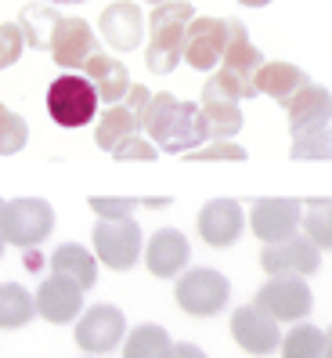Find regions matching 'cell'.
I'll return each instance as SVG.
<instances>
[{
	"instance_id": "6da1fadb",
	"label": "cell",
	"mask_w": 332,
	"mask_h": 358,
	"mask_svg": "<svg viewBox=\"0 0 332 358\" xmlns=\"http://www.w3.org/2000/svg\"><path fill=\"white\" fill-rule=\"evenodd\" d=\"M141 131L159 152H192L210 138L206 134V120L195 101H181L177 94L163 91L152 94L141 113Z\"/></svg>"
},
{
	"instance_id": "7a4b0ae2",
	"label": "cell",
	"mask_w": 332,
	"mask_h": 358,
	"mask_svg": "<svg viewBox=\"0 0 332 358\" xmlns=\"http://www.w3.org/2000/svg\"><path fill=\"white\" fill-rule=\"evenodd\" d=\"M195 18L192 4L184 0H166V4L152 8V40H149V51H144V62L156 76H170L181 66V55H184V29Z\"/></svg>"
},
{
	"instance_id": "3957f363",
	"label": "cell",
	"mask_w": 332,
	"mask_h": 358,
	"mask_svg": "<svg viewBox=\"0 0 332 358\" xmlns=\"http://www.w3.org/2000/svg\"><path fill=\"white\" fill-rule=\"evenodd\" d=\"M51 231H54V206L47 199L22 196V199H11L0 206V236H4V243L33 250Z\"/></svg>"
},
{
	"instance_id": "277c9868",
	"label": "cell",
	"mask_w": 332,
	"mask_h": 358,
	"mask_svg": "<svg viewBox=\"0 0 332 358\" xmlns=\"http://www.w3.org/2000/svg\"><path fill=\"white\" fill-rule=\"evenodd\" d=\"M91 239H94V261H101L112 271L134 268L144 250L141 224L134 217H98Z\"/></svg>"
},
{
	"instance_id": "5b68a950",
	"label": "cell",
	"mask_w": 332,
	"mask_h": 358,
	"mask_svg": "<svg viewBox=\"0 0 332 358\" xmlns=\"http://www.w3.org/2000/svg\"><path fill=\"white\" fill-rule=\"evenodd\" d=\"M47 113L58 127H66V131L87 127L98 113V94L91 87V80L80 76V73L58 76L47 87Z\"/></svg>"
},
{
	"instance_id": "8992f818",
	"label": "cell",
	"mask_w": 332,
	"mask_h": 358,
	"mask_svg": "<svg viewBox=\"0 0 332 358\" xmlns=\"http://www.w3.org/2000/svg\"><path fill=\"white\" fill-rule=\"evenodd\" d=\"M232 301V282L217 268H188L177 275V304L195 319H210Z\"/></svg>"
},
{
	"instance_id": "52a82bcc",
	"label": "cell",
	"mask_w": 332,
	"mask_h": 358,
	"mask_svg": "<svg viewBox=\"0 0 332 358\" xmlns=\"http://www.w3.org/2000/svg\"><path fill=\"white\" fill-rule=\"evenodd\" d=\"M253 308H260L275 322H300L315 308V293L307 289L300 275H271L257 289Z\"/></svg>"
},
{
	"instance_id": "ba28073f",
	"label": "cell",
	"mask_w": 332,
	"mask_h": 358,
	"mask_svg": "<svg viewBox=\"0 0 332 358\" xmlns=\"http://www.w3.org/2000/svg\"><path fill=\"white\" fill-rule=\"evenodd\" d=\"M227 36H232V18H210V15H199L188 22L184 29V55L181 62H188L192 69L210 73L220 66V55L227 48Z\"/></svg>"
},
{
	"instance_id": "9c48e42d",
	"label": "cell",
	"mask_w": 332,
	"mask_h": 358,
	"mask_svg": "<svg viewBox=\"0 0 332 358\" xmlns=\"http://www.w3.org/2000/svg\"><path fill=\"white\" fill-rule=\"evenodd\" d=\"M127 336V319L116 304H94L76 319V344L87 355H109Z\"/></svg>"
},
{
	"instance_id": "30bf717a",
	"label": "cell",
	"mask_w": 332,
	"mask_h": 358,
	"mask_svg": "<svg viewBox=\"0 0 332 358\" xmlns=\"http://www.w3.org/2000/svg\"><path fill=\"white\" fill-rule=\"evenodd\" d=\"M300 214H303L300 199L260 196V199H253V210H249V224H253V236L264 239V246H267V243H282L289 236H296Z\"/></svg>"
},
{
	"instance_id": "8fae6325",
	"label": "cell",
	"mask_w": 332,
	"mask_h": 358,
	"mask_svg": "<svg viewBox=\"0 0 332 358\" xmlns=\"http://www.w3.org/2000/svg\"><path fill=\"white\" fill-rule=\"evenodd\" d=\"M260 264L267 275H315L322 268V250L310 243L307 236H289L282 243H267Z\"/></svg>"
},
{
	"instance_id": "7c38bea8",
	"label": "cell",
	"mask_w": 332,
	"mask_h": 358,
	"mask_svg": "<svg viewBox=\"0 0 332 358\" xmlns=\"http://www.w3.org/2000/svg\"><path fill=\"white\" fill-rule=\"evenodd\" d=\"M47 51L54 58V66L73 73V69H83V62L98 51V36L91 22H83V18H58L47 40Z\"/></svg>"
},
{
	"instance_id": "4fadbf2b",
	"label": "cell",
	"mask_w": 332,
	"mask_h": 358,
	"mask_svg": "<svg viewBox=\"0 0 332 358\" xmlns=\"http://www.w3.org/2000/svg\"><path fill=\"white\" fill-rule=\"evenodd\" d=\"M232 336H235V344L249 355H257V358H267V355H275L278 351V341H282V329L275 319H267V315L253 304H242L235 308L232 315Z\"/></svg>"
},
{
	"instance_id": "5bb4252c",
	"label": "cell",
	"mask_w": 332,
	"mask_h": 358,
	"mask_svg": "<svg viewBox=\"0 0 332 358\" xmlns=\"http://www.w3.org/2000/svg\"><path fill=\"white\" fill-rule=\"evenodd\" d=\"M246 231V214L239 199H210L199 210V236L213 250H227L242 239Z\"/></svg>"
},
{
	"instance_id": "9a60e30c",
	"label": "cell",
	"mask_w": 332,
	"mask_h": 358,
	"mask_svg": "<svg viewBox=\"0 0 332 358\" xmlns=\"http://www.w3.org/2000/svg\"><path fill=\"white\" fill-rule=\"evenodd\" d=\"M33 304H36V315H44L47 322L66 326V322H76L80 319V311H83V289L73 279L54 275V271H51V275L40 282Z\"/></svg>"
},
{
	"instance_id": "2e32d148",
	"label": "cell",
	"mask_w": 332,
	"mask_h": 358,
	"mask_svg": "<svg viewBox=\"0 0 332 358\" xmlns=\"http://www.w3.org/2000/svg\"><path fill=\"white\" fill-rule=\"evenodd\" d=\"M141 254H144V264H149V271L156 279H177L192 261V246L177 228H159Z\"/></svg>"
},
{
	"instance_id": "e0dca14e",
	"label": "cell",
	"mask_w": 332,
	"mask_h": 358,
	"mask_svg": "<svg viewBox=\"0 0 332 358\" xmlns=\"http://www.w3.org/2000/svg\"><path fill=\"white\" fill-rule=\"evenodd\" d=\"M101 36H105V44L116 48V51H134L141 48L144 40V15L137 4H130V0H116V4H109L105 11H101Z\"/></svg>"
},
{
	"instance_id": "ac0fdd59",
	"label": "cell",
	"mask_w": 332,
	"mask_h": 358,
	"mask_svg": "<svg viewBox=\"0 0 332 358\" xmlns=\"http://www.w3.org/2000/svg\"><path fill=\"white\" fill-rule=\"evenodd\" d=\"M199 113H202V120H206V134H210L213 141H232V138L242 131V123H246L239 101L227 98V94H220L210 80H206V87H202Z\"/></svg>"
},
{
	"instance_id": "d6986e66",
	"label": "cell",
	"mask_w": 332,
	"mask_h": 358,
	"mask_svg": "<svg viewBox=\"0 0 332 358\" xmlns=\"http://www.w3.org/2000/svg\"><path fill=\"white\" fill-rule=\"evenodd\" d=\"M307 73L300 66H293V62H264V66L253 73V87L257 94H267L275 98L278 105H289L303 87H307Z\"/></svg>"
},
{
	"instance_id": "ffe728a7",
	"label": "cell",
	"mask_w": 332,
	"mask_h": 358,
	"mask_svg": "<svg viewBox=\"0 0 332 358\" xmlns=\"http://www.w3.org/2000/svg\"><path fill=\"white\" fill-rule=\"evenodd\" d=\"M83 76L91 80L98 101H105V105H119L123 94H127V87H130L127 66L116 62V58H109L105 51H94L87 62H83Z\"/></svg>"
},
{
	"instance_id": "44dd1931",
	"label": "cell",
	"mask_w": 332,
	"mask_h": 358,
	"mask_svg": "<svg viewBox=\"0 0 332 358\" xmlns=\"http://www.w3.org/2000/svg\"><path fill=\"white\" fill-rule=\"evenodd\" d=\"M289 109V123H293V134L300 131H318V127H329V113H332V101H329V91L325 87H307L285 105Z\"/></svg>"
},
{
	"instance_id": "7402d4cb",
	"label": "cell",
	"mask_w": 332,
	"mask_h": 358,
	"mask_svg": "<svg viewBox=\"0 0 332 358\" xmlns=\"http://www.w3.org/2000/svg\"><path fill=\"white\" fill-rule=\"evenodd\" d=\"M51 271H54V275L73 279L83 293L98 282V261H94L91 250L80 246V243H61L51 254Z\"/></svg>"
},
{
	"instance_id": "603a6c76",
	"label": "cell",
	"mask_w": 332,
	"mask_h": 358,
	"mask_svg": "<svg viewBox=\"0 0 332 358\" xmlns=\"http://www.w3.org/2000/svg\"><path fill=\"white\" fill-rule=\"evenodd\" d=\"M264 66V55L257 44H249V36H246V26L239 22V18H232V36H227V48L220 55V69L227 73H235V76H246V80H253V73Z\"/></svg>"
},
{
	"instance_id": "cb8c5ba5",
	"label": "cell",
	"mask_w": 332,
	"mask_h": 358,
	"mask_svg": "<svg viewBox=\"0 0 332 358\" xmlns=\"http://www.w3.org/2000/svg\"><path fill=\"white\" fill-rule=\"evenodd\" d=\"M137 131H141V120L127 109V105H109L105 116H101L98 127H94V141H98V149L112 152L123 138H130Z\"/></svg>"
},
{
	"instance_id": "d4e9b609",
	"label": "cell",
	"mask_w": 332,
	"mask_h": 358,
	"mask_svg": "<svg viewBox=\"0 0 332 358\" xmlns=\"http://www.w3.org/2000/svg\"><path fill=\"white\" fill-rule=\"evenodd\" d=\"M282 358H329V333L322 326H293L278 341Z\"/></svg>"
},
{
	"instance_id": "484cf974",
	"label": "cell",
	"mask_w": 332,
	"mask_h": 358,
	"mask_svg": "<svg viewBox=\"0 0 332 358\" xmlns=\"http://www.w3.org/2000/svg\"><path fill=\"white\" fill-rule=\"evenodd\" d=\"M170 351H174L170 333L156 322L134 326V333L123 344V358H170Z\"/></svg>"
},
{
	"instance_id": "4316f807",
	"label": "cell",
	"mask_w": 332,
	"mask_h": 358,
	"mask_svg": "<svg viewBox=\"0 0 332 358\" xmlns=\"http://www.w3.org/2000/svg\"><path fill=\"white\" fill-rule=\"evenodd\" d=\"M33 315H36L33 293H26L18 282L0 286V329H22L33 322Z\"/></svg>"
},
{
	"instance_id": "83f0119b",
	"label": "cell",
	"mask_w": 332,
	"mask_h": 358,
	"mask_svg": "<svg viewBox=\"0 0 332 358\" xmlns=\"http://www.w3.org/2000/svg\"><path fill=\"white\" fill-rule=\"evenodd\" d=\"M58 18H61V15H58L51 4H26L22 15H18V26H22L26 48L47 51V40H51V29H54Z\"/></svg>"
},
{
	"instance_id": "f1b7e54d",
	"label": "cell",
	"mask_w": 332,
	"mask_h": 358,
	"mask_svg": "<svg viewBox=\"0 0 332 358\" xmlns=\"http://www.w3.org/2000/svg\"><path fill=\"white\" fill-rule=\"evenodd\" d=\"M29 145V123L0 101V156H15Z\"/></svg>"
},
{
	"instance_id": "f546056e",
	"label": "cell",
	"mask_w": 332,
	"mask_h": 358,
	"mask_svg": "<svg viewBox=\"0 0 332 358\" xmlns=\"http://www.w3.org/2000/svg\"><path fill=\"white\" fill-rule=\"evenodd\" d=\"M109 156H112L116 163H156V159H159V149H156L149 138L130 134V138H123Z\"/></svg>"
},
{
	"instance_id": "4dcf8cb0",
	"label": "cell",
	"mask_w": 332,
	"mask_h": 358,
	"mask_svg": "<svg viewBox=\"0 0 332 358\" xmlns=\"http://www.w3.org/2000/svg\"><path fill=\"white\" fill-rule=\"evenodd\" d=\"M300 221L307 228V239L318 250H325L329 246V199H315L307 206V214H300Z\"/></svg>"
},
{
	"instance_id": "1f68e13d",
	"label": "cell",
	"mask_w": 332,
	"mask_h": 358,
	"mask_svg": "<svg viewBox=\"0 0 332 358\" xmlns=\"http://www.w3.org/2000/svg\"><path fill=\"white\" fill-rule=\"evenodd\" d=\"M181 159H188V163H246V149H239V145L232 141H213V145H206V149H192V152H181Z\"/></svg>"
},
{
	"instance_id": "d6a6232c",
	"label": "cell",
	"mask_w": 332,
	"mask_h": 358,
	"mask_svg": "<svg viewBox=\"0 0 332 358\" xmlns=\"http://www.w3.org/2000/svg\"><path fill=\"white\" fill-rule=\"evenodd\" d=\"M26 51V36H22V26L18 22H0V73L8 66H15Z\"/></svg>"
},
{
	"instance_id": "836d02e7",
	"label": "cell",
	"mask_w": 332,
	"mask_h": 358,
	"mask_svg": "<svg viewBox=\"0 0 332 358\" xmlns=\"http://www.w3.org/2000/svg\"><path fill=\"white\" fill-rule=\"evenodd\" d=\"M87 203L98 217H130V210L144 206L141 199H130V196H91Z\"/></svg>"
},
{
	"instance_id": "e575fe53",
	"label": "cell",
	"mask_w": 332,
	"mask_h": 358,
	"mask_svg": "<svg viewBox=\"0 0 332 358\" xmlns=\"http://www.w3.org/2000/svg\"><path fill=\"white\" fill-rule=\"evenodd\" d=\"M210 83L220 91V94H227V98H235V101H242V98H257V87H253V80H246V76H235V73H227V69H220L217 76H210Z\"/></svg>"
},
{
	"instance_id": "d590c367",
	"label": "cell",
	"mask_w": 332,
	"mask_h": 358,
	"mask_svg": "<svg viewBox=\"0 0 332 358\" xmlns=\"http://www.w3.org/2000/svg\"><path fill=\"white\" fill-rule=\"evenodd\" d=\"M123 98H127V109H130V113L141 120V113H144V105H149L152 91L144 87V83H130V87H127V94H123Z\"/></svg>"
},
{
	"instance_id": "8d00e7d4",
	"label": "cell",
	"mask_w": 332,
	"mask_h": 358,
	"mask_svg": "<svg viewBox=\"0 0 332 358\" xmlns=\"http://www.w3.org/2000/svg\"><path fill=\"white\" fill-rule=\"evenodd\" d=\"M170 358H206V351L199 344H192V341H181V344H174Z\"/></svg>"
},
{
	"instance_id": "74e56055",
	"label": "cell",
	"mask_w": 332,
	"mask_h": 358,
	"mask_svg": "<svg viewBox=\"0 0 332 358\" xmlns=\"http://www.w3.org/2000/svg\"><path fill=\"white\" fill-rule=\"evenodd\" d=\"M239 4H242V8H267L271 0H239Z\"/></svg>"
},
{
	"instance_id": "f35d334b",
	"label": "cell",
	"mask_w": 332,
	"mask_h": 358,
	"mask_svg": "<svg viewBox=\"0 0 332 358\" xmlns=\"http://www.w3.org/2000/svg\"><path fill=\"white\" fill-rule=\"evenodd\" d=\"M47 4H58V8H73V4H83V0H47Z\"/></svg>"
},
{
	"instance_id": "ab89813d",
	"label": "cell",
	"mask_w": 332,
	"mask_h": 358,
	"mask_svg": "<svg viewBox=\"0 0 332 358\" xmlns=\"http://www.w3.org/2000/svg\"><path fill=\"white\" fill-rule=\"evenodd\" d=\"M4 246H8V243H4V236H0V257H4Z\"/></svg>"
},
{
	"instance_id": "60d3db41",
	"label": "cell",
	"mask_w": 332,
	"mask_h": 358,
	"mask_svg": "<svg viewBox=\"0 0 332 358\" xmlns=\"http://www.w3.org/2000/svg\"><path fill=\"white\" fill-rule=\"evenodd\" d=\"M144 4H166V0H144Z\"/></svg>"
},
{
	"instance_id": "b9f144b4",
	"label": "cell",
	"mask_w": 332,
	"mask_h": 358,
	"mask_svg": "<svg viewBox=\"0 0 332 358\" xmlns=\"http://www.w3.org/2000/svg\"><path fill=\"white\" fill-rule=\"evenodd\" d=\"M87 358H101V355H87Z\"/></svg>"
},
{
	"instance_id": "7bdbcfd3",
	"label": "cell",
	"mask_w": 332,
	"mask_h": 358,
	"mask_svg": "<svg viewBox=\"0 0 332 358\" xmlns=\"http://www.w3.org/2000/svg\"><path fill=\"white\" fill-rule=\"evenodd\" d=\"M0 206H4V199H0Z\"/></svg>"
}]
</instances>
